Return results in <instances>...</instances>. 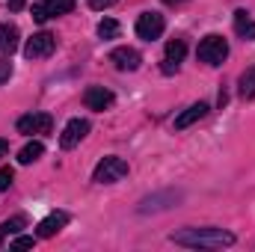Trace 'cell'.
<instances>
[{
    "mask_svg": "<svg viewBox=\"0 0 255 252\" xmlns=\"http://www.w3.org/2000/svg\"><path fill=\"white\" fill-rule=\"evenodd\" d=\"M18 48V27L15 24H0V57H9Z\"/></svg>",
    "mask_w": 255,
    "mask_h": 252,
    "instance_id": "16",
    "label": "cell"
},
{
    "mask_svg": "<svg viewBox=\"0 0 255 252\" xmlns=\"http://www.w3.org/2000/svg\"><path fill=\"white\" fill-rule=\"evenodd\" d=\"M235 33H238L241 39H247V42L255 39V21L247 9H238V12H235Z\"/></svg>",
    "mask_w": 255,
    "mask_h": 252,
    "instance_id": "15",
    "label": "cell"
},
{
    "mask_svg": "<svg viewBox=\"0 0 255 252\" xmlns=\"http://www.w3.org/2000/svg\"><path fill=\"white\" fill-rule=\"evenodd\" d=\"M208 110H211V107H208L205 101H196V104H190L181 116H175V130H184V127L196 125L199 119H205V116H208Z\"/></svg>",
    "mask_w": 255,
    "mask_h": 252,
    "instance_id": "11",
    "label": "cell"
},
{
    "mask_svg": "<svg viewBox=\"0 0 255 252\" xmlns=\"http://www.w3.org/2000/svg\"><path fill=\"white\" fill-rule=\"evenodd\" d=\"M163 3H169V6H181V3H187V0H163Z\"/></svg>",
    "mask_w": 255,
    "mask_h": 252,
    "instance_id": "27",
    "label": "cell"
},
{
    "mask_svg": "<svg viewBox=\"0 0 255 252\" xmlns=\"http://www.w3.org/2000/svg\"><path fill=\"white\" fill-rule=\"evenodd\" d=\"M6 154H9V142H6V139H0V160H3Z\"/></svg>",
    "mask_w": 255,
    "mask_h": 252,
    "instance_id": "26",
    "label": "cell"
},
{
    "mask_svg": "<svg viewBox=\"0 0 255 252\" xmlns=\"http://www.w3.org/2000/svg\"><path fill=\"white\" fill-rule=\"evenodd\" d=\"M163 30H166V21H163V15H160V12H142V15L136 18V36H139V39H145V42L160 39V36H163Z\"/></svg>",
    "mask_w": 255,
    "mask_h": 252,
    "instance_id": "4",
    "label": "cell"
},
{
    "mask_svg": "<svg viewBox=\"0 0 255 252\" xmlns=\"http://www.w3.org/2000/svg\"><path fill=\"white\" fill-rule=\"evenodd\" d=\"M199 60L208 65H223L226 63V57H229V42L223 39V36H217V33H211V36H205L202 42H199Z\"/></svg>",
    "mask_w": 255,
    "mask_h": 252,
    "instance_id": "3",
    "label": "cell"
},
{
    "mask_svg": "<svg viewBox=\"0 0 255 252\" xmlns=\"http://www.w3.org/2000/svg\"><path fill=\"white\" fill-rule=\"evenodd\" d=\"M98 36H101V39H116V36H119V21L104 18V21L98 24Z\"/></svg>",
    "mask_w": 255,
    "mask_h": 252,
    "instance_id": "20",
    "label": "cell"
},
{
    "mask_svg": "<svg viewBox=\"0 0 255 252\" xmlns=\"http://www.w3.org/2000/svg\"><path fill=\"white\" fill-rule=\"evenodd\" d=\"M54 119L48 113H30L18 119V133H51Z\"/></svg>",
    "mask_w": 255,
    "mask_h": 252,
    "instance_id": "7",
    "label": "cell"
},
{
    "mask_svg": "<svg viewBox=\"0 0 255 252\" xmlns=\"http://www.w3.org/2000/svg\"><path fill=\"white\" fill-rule=\"evenodd\" d=\"M6 3H9V9H12V12H18V9H24V0H6Z\"/></svg>",
    "mask_w": 255,
    "mask_h": 252,
    "instance_id": "25",
    "label": "cell"
},
{
    "mask_svg": "<svg viewBox=\"0 0 255 252\" xmlns=\"http://www.w3.org/2000/svg\"><path fill=\"white\" fill-rule=\"evenodd\" d=\"M125 175H128L125 160L116 157V154H107V157L98 160V166H95V172H92V181H95V184H116V181H122Z\"/></svg>",
    "mask_w": 255,
    "mask_h": 252,
    "instance_id": "2",
    "label": "cell"
},
{
    "mask_svg": "<svg viewBox=\"0 0 255 252\" xmlns=\"http://www.w3.org/2000/svg\"><path fill=\"white\" fill-rule=\"evenodd\" d=\"M65 223H68V214H63V211H57V214H51V217H45L39 226H36V235L39 238H54L60 229H63Z\"/></svg>",
    "mask_w": 255,
    "mask_h": 252,
    "instance_id": "13",
    "label": "cell"
},
{
    "mask_svg": "<svg viewBox=\"0 0 255 252\" xmlns=\"http://www.w3.org/2000/svg\"><path fill=\"white\" fill-rule=\"evenodd\" d=\"M113 3H116V0H89V6H92V9H98V12H101V9H110Z\"/></svg>",
    "mask_w": 255,
    "mask_h": 252,
    "instance_id": "24",
    "label": "cell"
},
{
    "mask_svg": "<svg viewBox=\"0 0 255 252\" xmlns=\"http://www.w3.org/2000/svg\"><path fill=\"white\" fill-rule=\"evenodd\" d=\"M169 241L187 250H223L235 244V235L226 229H181L169 235Z\"/></svg>",
    "mask_w": 255,
    "mask_h": 252,
    "instance_id": "1",
    "label": "cell"
},
{
    "mask_svg": "<svg viewBox=\"0 0 255 252\" xmlns=\"http://www.w3.org/2000/svg\"><path fill=\"white\" fill-rule=\"evenodd\" d=\"M110 63L116 65L119 71H136L139 63H142V57H139V51H133V48H116V51L110 54Z\"/></svg>",
    "mask_w": 255,
    "mask_h": 252,
    "instance_id": "10",
    "label": "cell"
},
{
    "mask_svg": "<svg viewBox=\"0 0 255 252\" xmlns=\"http://www.w3.org/2000/svg\"><path fill=\"white\" fill-rule=\"evenodd\" d=\"M12 178H15V172H12L9 166H3V169H0V193L12 187Z\"/></svg>",
    "mask_w": 255,
    "mask_h": 252,
    "instance_id": "21",
    "label": "cell"
},
{
    "mask_svg": "<svg viewBox=\"0 0 255 252\" xmlns=\"http://www.w3.org/2000/svg\"><path fill=\"white\" fill-rule=\"evenodd\" d=\"M9 247H12V250H33V247H36V238H15Z\"/></svg>",
    "mask_w": 255,
    "mask_h": 252,
    "instance_id": "22",
    "label": "cell"
},
{
    "mask_svg": "<svg viewBox=\"0 0 255 252\" xmlns=\"http://www.w3.org/2000/svg\"><path fill=\"white\" fill-rule=\"evenodd\" d=\"M42 154H45V145H42L39 139H33V142H27V145L18 151V163H21V166H30V163H36Z\"/></svg>",
    "mask_w": 255,
    "mask_h": 252,
    "instance_id": "17",
    "label": "cell"
},
{
    "mask_svg": "<svg viewBox=\"0 0 255 252\" xmlns=\"http://www.w3.org/2000/svg\"><path fill=\"white\" fill-rule=\"evenodd\" d=\"M12 77V63H6V60H0V86L6 83Z\"/></svg>",
    "mask_w": 255,
    "mask_h": 252,
    "instance_id": "23",
    "label": "cell"
},
{
    "mask_svg": "<svg viewBox=\"0 0 255 252\" xmlns=\"http://www.w3.org/2000/svg\"><path fill=\"white\" fill-rule=\"evenodd\" d=\"M54 48H57V39L51 33H36L33 39H27L24 54H27V60H42V57H51Z\"/></svg>",
    "mask_w": 255,
    "mask_h": 252,
    "instance_id": "6",
    "label": "cell"
},
{
    "mask_svg": "<svg viewBox=\"0 0 255 252\" xmlns=\"http://www.w3.org/2000/svg\"><path fill=\"white\" fill-rule=\"evenodd\" d=\"M27 226V220L24 217H12V220H6V223H0V244L9 238V235H15V232H21Z\"/></svg>",
    "mask_w": 255,
    "mask_h": 252,
    "instance_id": "19",
    "label": "cell"
},
{
    "mask_svg": "<svg viewBox=\"0 0 255 252\" xmlns=\"http://www.w3.org/2000/svg\"><path fill=\"white\" fill-rule=\"evenodd\" d=\"M178 199H181V193H166V196H148V199H142V202H139V208H136V211H139V214H148V211H166L169 205H163V202H172V205H175Z\"/></svg>",
    "mask_w": 255,
    "mask_h": 252,
    "instance_id": "14",
    "label": "cell"
},
{
    "mask_svg": "<svg viewBox=\"0 0 255 252\" xmlns=\"http://www.w3.org/2000/svg\"><path fill=\"white\" fill-rule=\"evenodd\" d=\"M113 101H116V98H113V92H110V89H104V86H89V89L83 92V104H86L89 110H95V113L107 110Z\"/></svg>",
    "mask_w": 255,
    "mask_h": 252,
    "instance_id": "9",
    "label": "cell"
},
{
    "mask_svg": "<svg viewBox=\"0 0 255 252\" xmlns=\"http://www.w3.org/2000/svg\"><path fill=\"white\" fill-rule=\"evenodd\" d=\"M184 54H187V45H184V39H172V42L166 45V63H163V71H166V74L178 71V63L184 60Z\"/></svg>",
    "mask_w": 255,
    "mask_h": 252,
    "instance_id": "12",
    "label": "cell"
},
{
    "mask_svg": "<svg viewBox=\"0 0 255 252\" xmlns=\"http://www.w3.org/2000/svg\"><path fill=\"white\" fill-rule=\"evenodd\" d=\"M74 6H77L74 0H45V3H36V6H33V21L45 24L48 18H57V15H65V12H71Z\"/></svg>",
    "mask_w": 255,
    "mask_h": 252,
    "instance_id": "5",
    "label": "cell"
},
{
    "mask_svg": "<svg viewBox=\"0 0 255 252\" xmlns=\"http://www.w3.org/2000/svg\"><path fill=\"white\" fill-rule=\"evenodd\" d=\"M238 92H241V98H255V68H250V71L241 74Z\"/></svg>",
    "mask_w": 255,
    "mask_h": 252,
    "instance_id": "18",
    "label": "cell"
},
{
    "mask_svg": "<svg viewBox=\"0 0 255 252\" xmlns=\"http://www.w3.org/2000/svg\"><path fill=\"white\" fill-rule=\"evenodd\" d=\"M86 133H89V122H86V119H71V122L63 127V133H60V145L68 151V148H74Z\"/></svg>",
    "mask_w": 255,
    "mask_h": 252,
    "instance_id": "8",
    "label": "cell"
}]
</instances>
